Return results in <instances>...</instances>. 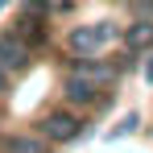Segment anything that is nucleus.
<instances>
[{
    "label": "nucleus",
    "instance_id": "nucleus-1",
    "mask_svg": "<svg viewBox=\"0 0 153 153\" xmlns=\"http://www.w3.org/2000/svg\"><path fill=\"white\" fill-rule=\"evenodd\" d=\"M116 42H120V29L112 21H87V25H75L66 33V50L75 58H103Z\"/></svg>",
    "mask_w": 153,
    "mask_h": 153
},
{
    "label": "nucleus",
    "instance_id": "nucleus-2",
    "mask_svg": "<svg viewBox=\"0 0 153 153\" xmlns=\"http://www.w3.org/2000/svg\"><path fill=\"white\" fill-rule=\"evenodd\" d=\"M62 91H66V103H71V108H95V103L108 100V87H103L100 79L79 75V71H71V75H66Z\"/></svg>",
    "mask_w": 153,
    "mask_h": 153
},
{
    "label": "nucleus",
    "instance_id": "nucleus-3",
    "mask_svg": "<svg viewBox=\"0 0 153 153\" xmlns=\"http://www.w3.org/2000/svg\"><path fill=\"white\" fill-rule=\"evenodd\" d=\"M79 132H83V120H79V112H50L46 120H42V137L54 141V145H62V141H75Z\"/></svg>",
    "mask_w": 153,
    "mask_h": 153
},
{
    "label": "nucleus",
    "instance_id": "nucleus-4",
    "mask_svg": "<svg viewBox=\"0 0 153 153\" xmlns=\"http://www.w3.org/2000/svg\"><path fill=\"white\" fill-rule=\"evenodd\" d=\"M0 66H4L8 75H17V71L29 66V42L17 29H13V33H0Z\"/></svg>",
    "mask_w": 153,
    "mask_h": 153
},
{
    "label": "nucleus",
    "instance_id": "nucleus-5",
    "mask_svg": "<svg viewBox=\"0 0 153 153\" xmlns=\"http://www.w3.org/2000/svg\"><path fill=\"white\" fill-rule=\"evenodd\" d=\"M4 153H46V141L42 137H13Z\"/></svg>",
    "mask_w": 153,
    "mask_h": 153
},
{
    "label": "nucleus",
    "instance_id": "nucleus-6",
    "mask_svg": "<svg viewBox=\"0 0 153 153\" xmlns=\"http://www.w3.org/2000/svg\"><path fill=\"white\" fill-rule=\"evenodd\" d=\"M128 42H132L137 50L153 46V21H137V29H128Z\"/></svg>",
    "mask_w": 153,
    "mask_h": 153
}]
</instances>
